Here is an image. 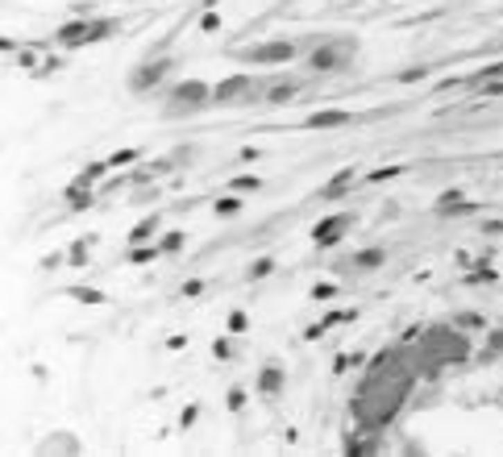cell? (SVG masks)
I'll return each mask as SVG.
<instances>
[{
  "label": "cell",
  "instance_id": "obj_1",
  "mask_svg": "<svg viewBox=\"0 0 503 457\" xmlns=\"http://www.w3.org/2000/svg\"><path fill=\"white\" fill-rule=\"evenodd\" d=\"M208 108H216L212 104V83L208 79H196V75H183V79H171L167 83V96H162L158 117L162 121H191V117H200Z\"/></svg>",
  "mask_w": 503,
  "mask_h": 457
},
{
  "label": "cell",
  "instance_id": "obj_2",
  "mask_svg": "<svg viewBox=\"0 0 503 457\" xmlns=\"http://www.w3.org/2000/svg\"><path fill=\"white\" fill-rule=\"evenodd\" d=\"M354 58H358V37H354V33H337V37L316 33V37L308 42V50H304V67H308L312 75L350 71Z\"/></svg>",
  "mask_w": 503,
  "mask_h": 457
},
{
  "label": "cell",
  "instance_id": "obj_3",
  "mask_svg": "<svg viewBox=\"0 0 503 457\" xmlns=\"http://www.w3.org/2000/svg\"><path fill=\"white\" fill-rule=\"evenodd\" d=\"M304 42L296 37H262V42H250V46H229V58L241 62V67H283V62H296L304 58Z\"/></svg>",
  "mask_w": 503,
  "mask_h": 457
},
{
  "label": "cell",
  "instance_id": "obj_4",
  "mask_svg": "<svg viewBox=\"0 0 503 457\" xmlns=\"http://www.w3.org/2000/svg\"><path fill=\"white\" fill-rule=\"evenodd\" d=\"M179 67V58H171V54H158V58H142L129 75H125V87L133 92V96H150V92H158L162 83H171V71Z\"/></svg>",
  "mask_w": 503,
  "mask_h": 457
},
{
  "label": "cell",
  "instance_id": "obj_5",
  "mask_svg": "<svg viewBox=\"0 0 503 457\" xmlns=\"http://www.w3.org/2000/svg\"><path fill=\"white\" fill-rule=\"evenodd\" d=\"M254 100H258V79L250 71H233V75L212 83V104L216 108H237V104H254Z\"/></svg>",
  "mask_w": 503,
  "mask_h": 457
},
{
  "label": "cell",
  "instance_id": "obj_6",
  "mask_svg": "<svg viewBox=\"0 0 503 457\" xmlns=\"http://www.w3.org/2000/svg\"><path fill=\"white\" fill-rule=\"evenodd\" d=\"M354 221H358V216H354L350 208H346V212H325V216L312 225V233H308V237H312V245H316V250H337V245L350 237Z\"/></svg>",
  "mask_w": 503,
  "mask_h": 457
},
{
  "label": "cell",
  "instance_id": "obj_7",
  "mask_svg": "<svg viewBox=\"0 0 503 457\" xmlns=\"http://www.w3.org/2000/svg\"><path fill=\"white\" fill-rule=\"evenodd\" d=\"M483 204L479 200H470L462 187H445L437 200H433V216H441V221H458V216H475Z\"/></svg>",
  "mask_w": 503,
  "mask_h": 457
},
{
  "label": "cell",
  "instance_id": "obj_8",
  "mask_svg": "<svg viewBox=\"0 0 503 457\" xmlns=\"http://www.w3.org/2000/svg\"><path fill=\"white\" fill-rule=\"evenodd\" d=\"M254 391H258L262 399H279V395L287 391V366H283L279 358L262 362V366H258V374H254Z\"/></svg>",
  "mask_w": 503,
  "mask_h": 457
},
{
  "label": "cell",
  "instance_id": "obj_9",
  "mask_svg": "<svg viewBox=\"0 0 503 457\" xmlns=\"http://www.w3.org/2000/svg\"><path fill=\"white\" fill-rule=\"evenodd\" d=\"M87 29H92V17H71V21H62L58 29H54V46L58 50H83L87 46Z\"/></svg>",
  "mask_w": 503,
  "mask_h": 457
},
{
  "label": "cell",
  "instance_id": "obj_10",
  "mask_svg": "<svg viewBox=\"0 0 503 457\" xmlns=\"http://www.w3.org/2000/svg\"><path fill=\"white\" fill-rule=\"evenodd\" d=\"M358 179H362V175H358V166H341V171H333V179H329L316 196H321L325 204H337V200H346V196L354 191V183H358Z\"/></svg>",
  "mask_w": 503,
  "mask_h": 457
},
{
  "label": "cell",
  "instance_id": "obj_11",
  "mask_svg": "<svg viewBox=\"0 0 503 457\" xmlns=\"http://www.w3.org/2000/svg\"><path fill=\"white\" fill-rule=\"evenodd\" d=\"M354 121V112L350 108H316V112H308L300 125L304 129H312V133H321V129H346Z\"/></svg>",
  "mask_w": 503,
  "mask_h": 457
},
{
  "label": "cell",
  "instance_id": "obj_12",
  "mask_svg": "<svg viewBox=\"0 0 503 457\" xmlns=\"http://www.w3.org/2000/svg\"><path fill=\"white\" fill-rule=\"evenodd\" d=\"M383 266H387V250L383 245H366V250L350 254V262H346V270H354V275H370V270H383Z\"/></svg>",
  "mask_w": 503,
  "mask_h": 457
},
{
  "label": "cell",
  "instance_id": "obj_13",
  "mask_svg": "<svg viewBox=\"0 0 503 457\" xmlns=\"http://www.w3.org/2000/svg\"><path fill=\"white\" fill-rule=\"evenodd\" d=\"M158 233H162V212H146L137 225H129L125 241L129 245H146V241H158Z\"/></svg>",
  "mask_w": 503,
  "mask_h": 457
},
{
  "label": "cell",
  "instance_id": "obj_14",
  "mask_svg": "<svg viewBox=\"0 0 503 457\" xmlns=\"http://www.w3.org/2000/svg\"><path fill=\"white\" fill-rule=\"evenodd\" d=\"M37 454H67V457H79L83 454V441H79V437H75V433H50V437H46V441H42V445H37Z\"/></svg>",
  "mask_w": 503,
  "mask_h": 457
},
{
  "label": "cell",
  "instance_id": "obj_15",
  "mask_svg": "<svg viewBox=\"0 0 503 457\" xmlns=\"http://www.w3.org/2000/svg\"><path fill=\"white\" fill-rule=\"evenodd\" d=\"M125 21L121 17H92V29H87V46H100V42H112L121 37Z\"/></svg>",
  "mask_w": 503,
  "mask_h": 457
},
{
  "label": "cell",
  "instance_id": "obj_16",
  "mask_svg": "<svg viewBox=\"0 0 503 457\" xmlns=\"http://www.w3.org/2000/svg\"><path fill=\"white\" fill-rule=\"evenodd\" d=\"M296 96H300V79H279V83H266L262 87V100L275 104V108L287 104V100H296Z\"/></svg>",
  "mask_w": 503,
  "mask_h": 457
},
{
  "label": "cell",
  "instance_id": "obj_17",
  "mask_svg": "<svg viewBox=\"0 0 503 457\" xmlns=\"http://www.w3.org/2000/svg\"><path fill=\"white\" fill-rule=\"evenodd\" d=\"M246 212V196L241 191H225L221 200H212V216L216 221H233V216H241Z\"/></svg>",
  "mask_w": 503,
  "mask_h": 457
},
{
  "label": "cell",
  "instance_id": "obj_18",
  "mask_svg": "<svg viewBox=\"0 0 503 457\" xmlns=\"http://www.w3.org/2000/svg\"><path fill=\"white\" fill-rule=\"evenodd\" d=\"M92 241H96V233H83V237H75V241L67 245V266H71V270H83V266H87Z\"/></svg>",
  "mask_w": 503,
  "mask_h": 457
},
{
  "label": "cell",
  "instance_id": "obj_19",
  "mask_svg": "<svg viewBox=\"0 0 503 457\" xmlns=\"http://www.w3.org/2000/svg\"><path fill=\"white\" fill-rule=\"evenodd\" d=\"M62 204H67V212H87V208L96 204V191H92V187H75V183H67Z\"/></svg>",
  "mask_w": 503,
  "mask_h": 457
},
{
  "label": "cell",
  "instance_id": "obj_20",
  "mask_svg": "<svg viewBox=\"0 0 503 457\" xmlns=\"http://www.w3.org/2000/svg\"><path fill=\"white\" fill-rule=\"evenodd\" d=\"M466 287H487V283H500V270L491 262H470V270L462 275Z\"/></svg>",
  "mask_w": 503,
  "mask_h": 457
},
{
  "label": "cell",
  "instance_id": "obj_21",
  "mask_svg": "<svg viewBox=\"0 0 503 457\" xmlns=\"http://www.w3.org/2000/svg\"><path fill=\"white\" fill-rule=\"evenodd\" d=\"M108 171H112V166H108V158H100V162H87V166H83L71 183H75V187H96L100 179H108Z\"/></svg>",
  "mask_w": 503,
  "mask_h": 457
},
{
  "label": "cell",
  "instance_id": "obj_22",
  "mask_svg": "<svg viewBox=\"0 0 503 457\" xmlns=\"http://www.w3.org/2000/svg\"><path fill=\"white\" fill-rule=\"evenodd\" d=\"M158 245H162V258H179L187 250V233L183 229H162L158 233Z\"/></svg>",
  "mask_w": 503,
  "mask_h": 457
},
{
  "label": "cell",
  "instance_id": "obj_23",
  "mask_svg": "<svg viewBox=\"0 0 503 457\" xmlns=\"http://www.w3.org/2000/svg\"><path fill=\"white\" fill-rule=\"evenodd\" d=\"M275 270H279V262H275L271 254H262V258H254V262L241 270V279H246V283H262V279H271Z\"/></svg>",
  "mask_w": 503,
  "mask_h": 457
},
{
  "label": "cell",
  "instance_id": "obj_24",
  "mask_svg": "<svg viewBox=\"0 0 503 457\" xmlns=\"http://www.w3.org/2000/svg\"><path fill=\"white\" fill-rule=\"evenodd\" d=\"M487 79H503V58H500V62H487V67H479V71H470V75H466V79H458V83L475 92V87H479V83H487Z\"/></svg>",
  "mask_w": 503,
  "mask_h": 457
},
{
  "label": "cell",
  "instance_id": "obj_25",
  "mask_svg": "<svg viewBox=\"0 0 503 457\" xmlns=\"http://www.w3.org/2000/svg\"><path fill=\"white\" fill-rule=\"evenodd\" d=\"M404 171H408L404 162H387V166H375V171H366L362 179H366L370 187H379V183H395V179H400Z\"/></svg>",
  "mask_w": 503,
  "mask_h": 457
},
{
  "label": "cell",
  "instance_id": "obj_26",
  "mask_svg": "<svg viewBox=\"0 0 503 457\" xmlns=\"http://www.w3.org/2000/svg\"><path fill=\"white\" fill-rule=\"evenodd\" d=\"M162 258V245L158 241H146V245H129V266H150Z\"/></svg>",
  "mask_w": 503,
  "mask_h": 457
},
{
  "label": "cell",
  "instance_id": "obj_27",
  "mask_svg": "<svg viewBox=\"0 0 503 457\" xmlns=\"http://www.w3.org/2000/svg\"><path fill=\"white\" fill-rule=\"evenodd\" d=\"M67 300H75V304H83V308H96V304H108V295H104V291H96V287H83V283H75V287H67Z\"/></svg>",
  "mask_w": 503,
  "mask_h": 457
},
{
  "label": "cell",
  "instance_id": "obj_28",
  "mask_svg": "<svg viewBox=\"0 0 503 457\" xmlns=\"http://www.w3.org/2000/svg\"><path fill=\"white\" fill-rule=\"evenodd\" d=\"M321 320H325V329H346V325L362 320V308H329Z\"/></svg>",
  "mask_w": 503,
  "mask_h": 457
},
{
  "label": "cell",
  "instance_id": "obj_29",
  "mask_svg": "<svg viewBox=\"0 0 503 457\" xmlns=\"http://www.w3.org/2000/svg\"><path fill=\"white\" fill-rule=\"evenodd\" d=\"M237 354H241V337L225 333V337H216V341H212V358H216V362H233Z\"/></svg>",
  "mask_w": 503,
  "mask_h": 457
},
{
  "label": "cell",
  "instance_id": "obj_30",
  "mask_svg": "<svg viewBox=\"0 0 503 457\" xmlns=\"http://www.w3.org/2000/svg\"><path fill=\"white\" fill-rule=\"evenodd\" d=\"M108 166H112V171L142 166V150H137V146H121V150H112V154H108Z\"/></svg>",
  "mask_w": 503,
  "mask_h": 457
},
{
  "label": "cell",
  "instance_id": "obj_31",
  "mask_svg": "<svg viewBox=\"0 0 503 457\" xmlns=\"http://www.w3.org/2000/svg\"><path fill=\"white\" fill-rule=\"evenodd\" d=\"M262 187H266V179H262V175H254V171H241V175H233V179H229V191H241V196L262 191Z\"/></svg>",
  "mask_w": 503,
  "mask_h": 457
},
{
  "label": "cell",
  "instance_id": "obj_32",
  "mask_svg": "<svg viewBox=\"0 0 503 457\" xmlns=\"http://www.w3.org/2000/svg\"><path fill=\"white\" fill-rule=\"evenodd\" d=\"M454 329H462L466 337H470V333H483V329H487V316H483V312H454Z\"/></svg>",
  "mask_w": 503,
  "mask_h": 457
},
{
  "label": "cell",
  "instance_id": "obj_33",
  "mask_svg": "<svg viewBox=\"0 0 503 457\" xmlns=\"http://www.w3.org/2000/svg\"><path fill=\"white\" fill-rule=\"evenodd\" d=\"M225 333L246 337V333H250V312H246V308H229V316H225Z\"/></svg>",
  "mask_w": 503,
  "mask_h": 457
},
{
  "label": "cell",
  "instance_id": "obj_34",
  "mask_svg": "<svg viewBox=\"0 0 503 457\" xmlns=\"http://www.w3.org/2000/svg\"><path fill=\"white\" fill-rule=\"evenodd\" d=\"M196 25H200V33H221V29H225V21H221L216 8H200V21H196Z\"/></svg>",
  "mask_w": 503,
  "mask_h": 457
},
{
  "label": "cell",
  "instance_id": "obj_35",
  "mask_svg": "<svg viewBox=\"0 0 503 457\" xmlns=\"http://www.w3.org/2000/svg\"><path fill=\"white\" fill-rule=\"evenodd\" d=\"M308 300H312V304H329V300H341V287H337V283H316V287L308 291Z\"/></svg>",
  "mask_w": 503,
  "mask_h": 457
},
{
  "label": "cell",
  "instance_id": "obj_36",
  "mask_svg": "<svg viewBox=\"0 0 503 457\" xmlns=\"http://www.w3.org/2000/svg\"><path fill=\"white\" fill-rule=\"evenodd\" d=\"M200 412H204V404H200V399H191V404H187V408L179 412V429H183V433H187V429H196Z\"/></svg>",
  "mask_w": 503,
  "mask_h": 457
},
{
  "label": "cell",
  "instance_id": "obj_37",
  "mask_svg": "<svg viewBox=\"0 0 503 457\" xmlns=\"http://www.w3.org/2000/svg\"><path fill=\"white\" fill-rule=\"evenodd\" d=\"M58 71H62V58L50 54V58H42V67L33 71V79H50V75H58Z\"/></svg>",
  "mask_w": 503,
  "mask_h": 457
},
{
  "label": "cell",
  "instance_id": "obj_38",
  "mask_svg": "<svg viewBox=\"0 0 503 457\" xmlns=\"http://www.w3.org/2000/svg\"><path fill=\"white\" fill-rule=\"evenodd\" d=\"M225 408L237 416V412L246 408V387H229V391H225Z\"/></svg>",
  "mask_w": 503,
  "mask_h": 457
},
{
  "label": "cell",
  "instance_id": "obj_39",
  "mask_svg": "<svg viewBox=\"0 0 503 457\" xmlns=\"http://www.w3.org/2000/svg\"><path fill=\"white\" fill-rule=\"evenodd\" d=\"M425 75H429V67H408V71H400V75H395V83H420Z\"/></svg>",
  "mask_w": 503,
  "mask_h": 457
},
{
  "label": "cell",
  "instance_id": "obj_40",
  "mask_svg": "<svg viewBox=\"0 0 503 457\" xmlns=\"http://www.w3.org/2000/svg\"><path fill=\"white\" fill-rule=\"evenodd\" d=\"M62 262H67V250H58V254H46V258L37 262V270H46V275H50V270H58Z\"/></svg>",
  "mask_w": 503,
  "mask_h": 457
},
{
  "label": "cell",
  "instance_id": "obj_41",
  "mask_svg": "<svg viewBox=\"0 0 503 457\" xmlns=\"http://www.w3.org/2000/svg\"><path fill=\"white\" fill-rule=\"evenodd\" d=\"M350 366H358V354H337L333 358V374H350Z\"/></svg>",
  "mask_w": 503,
  "mask_h": 457
},
{
  "label": "cell",
  "instance_id": "obj_42",
  "mask_svg": "<svg viewBox=\"0 0 503 457\" xmlns=\"http://www.w3.org/2000/svg\"><path fill=\"white\" fill-rule=\"evenodd\" d=\"M179 295H187V300H196V295H204V279H187V283L179 287Z\"/></svg>",
  "mask_w": 503,
  "mask_h": 457
},
{
  "label": "cell",
  "instance_id": "obj_43",
  "mask_svg": "<svg viewBox=\"0 0 503 457\" xmlns=\"http://www.w3.org/2000/svg\"><path fill=\"white\" fill-rule=\"evenodd\" d=\"M475 92H479V96H503V79H487V83H479Z\"/></svg>",
  "mask_w": 503,
  "mask_h": 457
},
{
  "label": "cell",
  "instance_id": "obj_44",
  "mask_svg": "<svg viewBox=\"0 0 503 457\" xmlns=\"http://www.w3.org/2000/svg\"><path fill=\"white\" fill-rule=\"evenodd\" d=\"M325 333H329V329H325V320H316V325H308V329H304V341H321Z\"/></svg>",
  "mask_w": 503,
  "mask_h": 457
},
{
  "label": "cell",
  "instance_id": "obj_45",
  "mask_svg": "<svg viewBox=\"0 0 503 457\" xmlns=\"http://www.w3.org/2000/svg\"><path fill=\"white\" fill-rule=\"evenodd\" d=\"M479 233H487V237H500V233H503V221H483V225H479Z\"/></svg>",
  "mask_w": 503,
  "mask_h": 457
},
{
  "label": "cell",
  "instance_id": "obj_46",
  "mask_svg": "<svg viewBox=\"0 0 503 457\" xmlns=\"http://www.w3.org/2000/svg\"><path fill=\"white\" fill-rule=\"evenodd\" d=\"M258 158H262V150H258V146H246V150L237 154V162H258Z\"/></svg>",
  "mask_w": 503,
  "mask_h": 457
},
{
  "label": "cell",
  "instance_id": "obj_47",
  "mask_svg": "<svg viewBox=\"0 0 503 457\" xmlns=\"http://www.w3.org/2000/svg\"><path fill=\"white\" fill-rule=\"evenodd\" d=\"M167 350H171V354H179V350H187V337H183V333H179V337H167Z\"/></svg>",
  "mask_w": 503,
  "mask_h": 457
},
{
  "label": "cell",
  "instance_id": "obj_48",
  "mask_svg": "<svg viewBox=\"0 0 503 457\" xmlns=\"http://www.w3.org/2000/svg\"><path fill=\"white\" fill-rule=\"evenodd\" d=\"M0 50H4V54H17V50H21V42H17V37H4V42H0Z\"/></svg>",
  "mask_w": 503,
  "mask_h": 457
},
{
  "label": "cell",
  "instance_id": "obj_49",
  "mask_svg": "<svg viewBox=\"0 0 503 457\" xmlns=\"http://www.w3.org/2000/svg\"><path fill=\"white\" fill-rule=\"evenodd\" d=\"M200 4H204V8H216V4H221V0H200Z\"/></svg>",
  "mask_w": 503,
  "mask_h": 457
}]
</instances>
